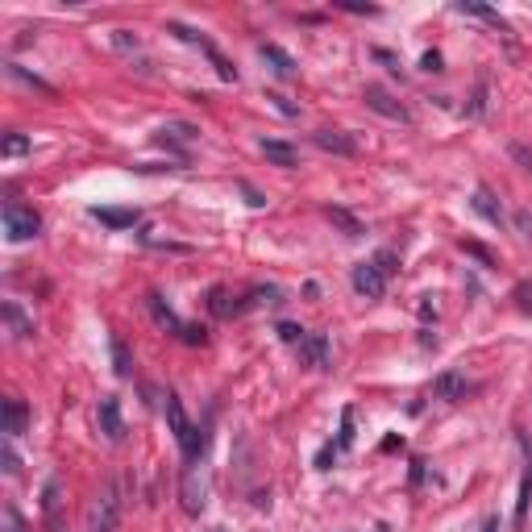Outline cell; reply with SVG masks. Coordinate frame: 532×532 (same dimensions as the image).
Listing matches in <instances>:
<instances>
[{"label":"cell","instance_id":"obj_7","mask_svg":"<svg viewBox=\"0 0 532 532\" xmlns=\"http://www.w3.org/2000/svg\"><path fill=\"white\" fill-rule=\"evenodd\" d=\"M195 137H200V129H195V125H187V121H167L162 129L154 133V142L167 145L170 154H179V158H192Z\"/></svg>","mask_w":532,"mask_h":532},{"label":"cell","instance_id":"obj_43","mask_svg":"<svg viewBox=\"0 0 532 532\" xmlns=\"http://www.w3.org/2000/svg\"><path fill=\"white\" fill-rule=\"evenodd\" d=\"M478 532H499V516H486L483 528H478Z\"/></svg>","mask_w":532,"mask_h":532},{"label":"cell","instance_id":"obj_6","mask_svg":"<svg viewBox=\"0 0 532 532\" xmlns=\"http://www.w3.org/2000/svg\"><path fill=\"white\" fill-rule=\"evenodd\" d=\"M387 270L370 258V262H358L350 270V283H353V291L362 295V300H383V291H387Z\"/></svg>","mask_w":532,"mask_h":532},{"label":"cell","instance_id":"obj_10","mask_svg":"<svg viewBox=\"0 0 532 532\" xmlns=\"http://www.w3.org/2000/svg\"><path fill=\"white\" fill-rule=\"evenodd\" d=\"M145 308H150V316H154L158 328H167L170 337L183 341V333H187V320H179V316H175V308H170V303L162 300L158 291H150V295H145Z\"/></svg>","mask_w":532,"mask_h":532},{"label":"cell","instance_id":"obj_11","mask_svg":"<svg viewBox=\"0 0 532 532\" xmlns=\"http://www.w3.org/2000/svg\"><path fill=\"white\" fill-rule=\"evenodd\" d=\"M362 100H366V109L383 112L387 121H403V125L411 121V117H408V109H403V104H399V100L391 96V92H383V87H378V84H370V87H366V92H362Z\"/></svg>","mask_w":532,"mask_h":532},{"label":"cell","instance_id":"obj_18","mask_svg":"<svg viewBox=\"0 0 532 532\" xmlns=\"http://www.w3.org/2000/svg\"><path fill=\"white\" fill-rule=\"evenodd\" d=\"M433 395H436V399H449V403H458V399L470 395V383H466L458 370H445V375H436Z\"/></svg>","mask_w":532,"mask_h":532},{"label":"cell","instance_id":"obj_17","mask_svg":"<svg viewBox=\"0 0 532 532\" xmlns=\"http://www.w3.org/2000/svg\"><path fill=\"white\" fill-rule=\"evenodd\" d=\"M25 424H29V408H25V399L9 395V399H4V436L17 441V436L25 433Z\"/></svg>","mask_w":532,"mask_h":532},{"label":"cell","instance_id":"obj_23","mask_svg":"<svg viewBox=\"0 0 532 532\" xmlns=\"http://www.w3.org/2000/svg\"><path fill=\"white\" fill-rule=\"evenodd\" d=\"M109 353H112V370H117L121 378H129L133 375V353H129V345H125L121 333H109Z\"/></svg>","mask_w":532,"mask_h":532},{"label":"cell","instance_id":"obj_45","mask_svg":"<svg viewBox=\"0 0 532 532\" xmlns=\"http://www.w3.org/2000/svg\"><path fill=\"white\" fill-rule=\"evenodd\" d=\"M212 532H225V528H212Z\"/></svg>","mask_w":532,"mask_h":532},{"label":"cell","instance_id":"obj_9","mask_svg":"<svg viewBox=\"0 0 532 532\" xmlns=\"http://www.w3.org/2000/svg\"><path fill=\"white\" fill-rule=\"evenodd\" d=\"M96 420H100V433L109 436L112 445H121V441H125L121 399H117V395H104V399H100V411H96Z\"/></svg>","mask_w":532,"mask_h":532},{"label":"cell","instance_id":"obj_2","mask_svg":"<svg viewBox=\"0 0 532 532\" xmlns=\"http://www.w3.org/2000/svg\"><path fill=\"white\" fill-rule=\"evenodd\" d=\"M121 524V486L112 483H100L96 499H92V511H87V528L92 532H117Z\"/></svg>","mask_w":532,"mask_h":532},{"label":"cell","instance_id":"obj_25","mask_svg":"<svg viewBox=\"0 0 532 532\" xmlns=\"http://www.w3.org/2000/svg\"><path fill=\"white\" fill-rule=\"evenodd\" d=\"M528 508H532V458H528V466H524V474H520V499H516V528H524V524H528Z\"/></svg>","mask_w":532,"mask_h":532},{"label":"cell","instance_id":"obj_16","mask_svg":"<svg viewBox=\"0 0 532 532\" xmlns=\"http://www.w3.org/2000/svg\"><path fill=\"white\" fill-rule=\"evenodd\" d=\"M470 208L486 220V225H495V229H503V220H508V217H503V208H499V200L491 195V187H474Z\"/></svg>","mask_w":532,"mask_h":532},{"label":"cell","instance_id":"obj_27","mask_svg":"<svg viewBox=\"0 0 532 532\" xmlns=\"http://www.w3.org/2000/svg\"><path fill=\"white\" fill-rule=\"evenodd\" d=\"M262 303H283V291L278 287H254L245 295V308H262Z\"/></svg>","mask_w":532,"mask_h":532},{"label":"cell","instance_id":"obj_31","mask_svg":"<svg viewBox=\"0 0 532 532\" xmlns=\"http://www.w3.org/2000/svg\"><path fill=\"white\" fill-rule=\"evenodd\" d=\"M278 337L287 341V345H300V341L308 337V328H303V325H291V320H283V325H278Z\"/></svg>","mask_w":532,"mask_h":532},{"label":"cell","instance_id":"obj_4","mask_svg":"<svg viewBox=\"0 0 532 532\" xmlns=\"http://www.w3.org/2000/svg\"><path fill=\"white\" fill-rule=\"evenodd\" d=\"M179 503L187 516H200L208 508V466L204 461H187L179 478Z\"/></svg>","mask_w":532,"mask_h":532},{"label":"cell","instance_id":"obj_40","mask_svg":"<svg viewBox=\"0 0 532 532\" xmlns=\"http://www.w3.org/2000/svg\"><path fill=\"white\" fill-rule=\"evenodd\" d=\"M420 62H424V71H441V54H436V50H428Z\"/></svg>","mask_w":532,"mask_h":532},{"label":"cell","instance_id":"obj_41","mask_svg":"<svg viewBox=\"0 0 532 532\" xmlns=\"http://www.w3.org/2000/svg\"><path fill=\"white\" fill-rule=\"evenodd\" d=\"M420 320H424V325H428V320H436V308H433V303H428V300L420 303Z\"/></svg>","mask_w":532,"mask_h":532},{"label":"cell","instance_id":"obj_5","mask_svg":"<svg viewBox=\"0 0 532 532\" xmlns=\"http://www.w3.org/2000/svg\"><path fill=\"white\" fill-rule=\"evenodd\" d=\"M167 29H170L175 37H179V42H187V46H200V50H204L208 59H212V67H217V75L225 79V84H237V67H233V62L225 59V54H220V50L212 46V42H208L204 34H200V29H192V25H183V21H170Z\"/></svg>","mask_w":532,"mask_h":532},{"label":"cell","instance_id":"obj_42","mask_svg":"<svg viewBox=\"0 0 532 532\" xmlns=\"http://www.w3.org/2000/svg\"><path fill=\"white\" fill-rule=\"evenodd\" d=\"M516 225L524 229V237H532V217H528V212H520V217H516Z\"/></svg>","mask_w":532,"mask_h":532},{"label":"cell","instance_id":"obj_3","mask_svg":"<svg viewBox=\"0 0 532 532\" xmlns=\"http://www.w3.org/2000/svg\"><path fill=\"white\" fill-rule=\"evenodd\" d=\"M4 237L9 242H29V237H37L42 233V217H37L29 204H21L17 195H4Z\"/></svg>","mask_w":532,"mask_h":532},{"label":"cell","instance_id":"obj_35","mask_svg":"<svg viewBox=\"0 0 532 532\" xmlns=\"http://www.w3.org/2000/svg\"><path fill=\"white\" fill-rule=\"evenodd\" d=\"M266 100H270V104H275L278 112H287V117H295V112H300V109H295V104H291L287 96H278V92H266Z\"/></svg>","mask_w":532,"mask_h":532},{"label":"cell","instance_id":"obj_36","mask_svg":"<svg viewBox=\"0 0 532 532\" xmlns=\"http://www.w3.org/2000/svg\"><path fill=\"white\" fill-rule=\"evenodd\" d=\"M370 54H375V59H378V62H387V71H391V75H399V59H395V54H391V50H383V46H375V50H370Z\"/></svg>","mask_w":532,"mask_h":532},{"label":"cell","instance_id":"obj_20","mask_svg":"<svg viewBox=\"0 0 532 532\" xmlns=\"http://www.w3.org/2000/svg\"><path fill=\"white\" fill-rule=\"evenodd\" d=\"M208 312L217 316V320H229V316H237L242 312V303H237V295H229V287H208Z\"/></svg>","mask_w":532,"mask_h":532},{"label":"cell","instance_id":"obj_21","mask_svg":"<svg viewBox=\"0 0 532 532\" xmlns=\"http://www.w3.org/2000/svg\"><path fill=\"white\" fill-rule=\"evenodd\" d=\"M4 325H9L12 337H21V341H29L37 333V325L21 312V303H17V300H4Z\"/></svg>","mask_w":532,"mask_h":532},{"label":"cell","instance_id":"obj_39","mask_svg":"<svg viewBox=\"0 0 532 532\" xmlns=\"http://www.w3.org/2000/svg\"><path fill=\"white\" fill-rule=\"evenodd\" d=\"M461 250H466V254H474V258H478V262H483V266H491V254H486V250H483V245H478V242H461Z\"/></svg>","mask_w":532,"mask_h":532},{"label":"cell","instance_id":"obj_22","mask_svg":"<svg viewBox=\"0 0 532 532\" xmlns=\"http://www.w3.org/2000/svg\"><path fill=\"white\" fill-rule=\"evenodd\" d=\"M92 217H96L100 225H109V229H133V225L142 220V212H137V208H92Z\"/></svg>","mask_w":532,"mask_h":532},{"label":"cell","instance_id":"obj_8","mask_svg":"<svg viewBox=\"0 0 532 532\" xmlns=\"http://www.w3.org/2000/svg\"><path fill=\"white\" fill-rule=\"evenodd\" d=\"M350 445H353V408H345V411H341V433H337V441H328V445L316 453V470H328V466H333V461H337Z\"/></svg>","mask_w":532,"mask_h":532},{"label":"cell","instance_id":"obj_28","mask_svg":"<svg viewBox=\"0 0 532 532\" xmlns=\"http://www.w3.org/2000/svg\"><path fill=\"white\" fill-rule=\"evenodd\" d=\"M9 75H12V79H21V84H29V87H37V92H46V96H54V87L42 84L37 75H29L25 67H17V62H9Z\"/></svg>","mask_w":532,"mask_h":532},{"label":"cell","instance_id":"obj_15","mask_svg":"<svg viewBox=\"0 0 532 532\" xmlns=\"http://www.w3.org/2000/svg\"><path fill=\"white\" fill-rule=\"evenodd\" d=\"M258 54H262V62L278 75V79H295V59H291L283 46H275V42H262V46H258Z\"/></svg>","mask_w":532,"mask_h":532},{"label":"cell","instance_id":"obj_1","mask_svg":"<svg viewBox=\"0 0 532 532\" xmlns=\"http://www.w3.org/2000/svg\"><path fill=\"white\" fill-rule=\"evenodd\" d=\"M162 411H167L170 433H175V441H179L183 461H204L208 436H204V428H195V424L187 420V411H183V403H179V395H175V391H167V395H162Z\"/></svg>","mask_w":532,"mask_h":532},{"label":"cell","instance_id":"obj_30","mask_svg":"<svg viewBox=\"0 0 532 532\" xmlns=\"http://www.w3.org/2000/svg\"><path fill=\"white\" fill-rule=\"evenodd\" d=\"M29 150V137H21V133H4V158H17Z\"/></svg>","mask_w":532,"mask_h":532},{"label":"cell","instance_id":"obj_29","mask_svg":"<svg viewBox=\"0 0 532 532\" xmlns=\"http://www.w3.org/2000/svg\"><path fill=\"white\" fill-rule=\"evenodd\" d=\"M0 461H4V474H12V478L21 474V458H17V449H12L9 436H4V445H0Z\"/></svg>","mask_w":532,"mask_h":532},{"label":"cell","instance_id":"obj_38","mask_svg":"<svg viewBox=\"0 0 532 532\" xmlns=\"http://www.w3.org/2000/svg\"><path fill=\"white\" fill-rule=\"evenodd\" d=\"M516 300H520L524 312H532V283H516Z\"/></svg>","mask_w":532,"mask_h":532},{"label":"cell","instance_id":"obj_37","mask_svg":"<svg viewBox=\"0 0 532 532\" xmlns=\"http://www.w3.org/2000/svg\"><path fill=\"white\" fill-rule=\"evenodd\" d=\"M511 158H516V162H524V170H532V150H528V145L511 142Z\"/></svg>","mask_w":532,"mask_h":532},{"label":"cell","instance_id":"obj_12","mask_svg":"<svg viewBox=\"0 0 532 532\" xmlns=\"http://www.w3.org/2000/svg\"><path fill=\"white\" fill-rule=\"evenodd\" d=\"M42 520H46V532H67V520H62V495H59V483H54V478L42 483Z\"/></svg>","mask_w":532,"mask_h":532},{"label":"cell","instance_id":"obj_26","mask_svg":"<svg viewBox=\"0 0 532 532\" xmlns=\"http://www.w3.org/2000/svg\"><path fill=\"white\" fill-rule=\"evenodd\" d=\"M325 217L333 220V225H337V229L345 233V237H362V220L353 217V212H345V208H337V204H328V208H325Z\"/></svg>","mask_w":532,"mask_h":532},{"label":"cell","instance_id":"obj_24","mask_svg":"<svg viewBox=\"0 0 532 532\" xmlns=\"http://www.w3.org/2000/svg\"><path fill=\"white\" fill-rule=\"evenodd\" d=\"M458 12H466V17H478V21H486L491 29H499V34H503V37L511 42V25L503 21V17H499L495 9H486V4H458Z\"/></svg>","mask_w":532,"mask_h":532},{"label":"cell","instance_id":"obj_13","mask_svg":"<svg viewBox=\"0 0 532 532\" xmlns=\"http://www.w3.org/2000/svg\"><path fill=\"white\" fill-rule=\"evenodd\" d=\"M258 150L266 154V162H275V167H283V170H295L300 167V150L291 142H278V137H262L258 142Z\"/></svg>","mask_w":532,"mask_h":532},{"label":"cell","instance_id":"obj_44","mask_svg":"<svg viewBox=\"0 0 532 532\" xmlns=\"http://www.w3.org/2000/svg\"><path fill=\"white\" fill-rule=\"evenodd\" d=\"M375 532H387V528H383V524H378V528H375Z\"/></svg>","mask_w":532,"mask_h":532},{"label":"cell","instance_id":"obj_34","mask_svg":"<svg viewBox=\"0 0 532 532\" xmlns=\"http://www.w3.org/2000/svg\"><path fill=\"white\" fill-rule=\"evenodd\" d=\"M337 9H345V12H358V17H375V12H378V4H358V0H337Z\"/></svg>","mask_w":532,"mask_h":532},{"label":"cell","instance_id":"obj_32","mask_svg":"<svg viewBox=\"0 0 532 532\" xmlns=\"http://www.w3.org/2000/svg\"><path fill=\"white\" fill-rule=\"evenodd\" d=\"M4 532H25V520H21V511H17V503H4Z\"/></svg>","mask_w":532,"mask_h":532},{"label":"cell","instance_id":"obj_19","mask_svg":"<svg viewBox=\"0 0 532 532\" xmlns=\"http://www.w3.org/2000/svg\"><path fill=\"white\" fill-rule=\"evenodd\" d=\"M312 142L320 145V150H328V154H345V158L358 154V142H353L350 133H341V129H320Z\"/></svg>","mask_w":532,"mask_h":532},{"label":"cell","instance_id":"obj_14","mask_svg":"<svg viewBox=\"0 0 532 532\" xmlns=\"http://www.w3.org/2000/svg\"><path fill=\"white\" fill-rule=\"evenodd\" d=\"M295 350H300V362H308L312 370H328V337L325 333H308Z\"/></svg>","mask_w":532,"mask_h":532},{"label":"cell","instance_id":"obj_33","mask_svg":"<svg viewBox=\"0 0 532 532\" xmlns=\"http://www.w3.org/2000/svg\"><path fill=\"white\" fill-rule=\"evenodd\" d=\"M112 46L117 50H137L142 42H137V34H129V29H112Z\"/></svg>","mask_w":532,"mask_h":532}]
</instances>
